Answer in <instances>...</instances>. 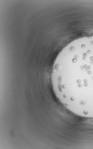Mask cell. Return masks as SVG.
I'll use <instances>...</instances> for the list:
<instances>
[{
    "instance_id": "cell-1",
    "label": "cell",
    "mask_w": 93,
    "mask_h": 149,
    "mask_svg": "<svg viewBox=\"0 0 93 149\" xmlns=\"http://www.w3.org/2000/svg\"><path fill=\"white\" fill-rule=\"evenodd\" d=\"M51 80L56 96L72 113L93 107V36L74 40L62 50Z\"/></svg>"
}]
</instances>
